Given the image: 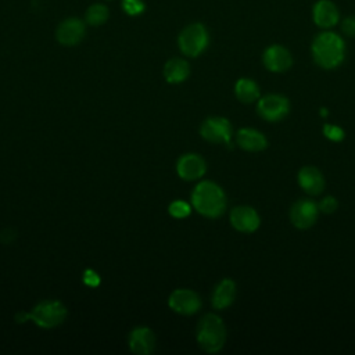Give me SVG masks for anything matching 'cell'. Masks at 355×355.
Instances as JSON below:
<instances>
[{
	"mask_svg": "<svg viewBox=\"0 0 355 355\" xmlns=\"http://www.w3.org/2000/svg\"><path fill=\"white\" fill-rule=\"evenodd\" d=\"M323 135H324L329 140H331V141H341V140L344 139V136H345L344 130H343L340 126L331 125V123H324V126H323Z\"/></svg>",
	"mask_w": 355,
	"mask_h": 355,
	"instance_id": "603a6c76",
	"label": "cell"
},
{
	"mask_svg": "<svg viewBox=\"0 0 355 355\" xmlns=\"http://www.w3.org/2000/svg\"><path fill=\"white\" fill-rule=\"evenodd\" d=\"M122 8L128 15H139L144 10V3L141 0H122Z\"/></svg>",
	"mask_w": 355,
	"mask_h": 355,
	"instance_id": "d4e9b609",
	"label": "cell"
},
{
	"mask_svg": "<svg viewBox=\"0 0 355 355\" xmlns=\"http://www.w3.org/2000/svg\"><path fill=\"white\" fill-rule=\"evenodd\" d=\"M313 62L323 69H336L345 58V42L331 29L318 33L311 43Z\"/></svg>",
	"mask_w": 355,
	"mask_h": 355,
	"instance_id": "6da1fadb",
	"label": "cell"
},
{
	"mask_svg": "<svg viewBox=\"0 0 355 355\" xmlns=\"http://www.w3.org/2000/svg\"><path fill=\"white\" fill-rule=\"evenodd\" d=\"M57 40L64 46H75L85 36V24L79 18H67L57 28Z\"/></svg>",
	"mask_w": 355,
	"mask_h": 355,
	"instance_id": "9a60e30c",
	"label": "cell"
},
{
	"mask_svg": "<svg viewBox=\"0 0 355 355\" xmlns=\"http://www.w3.org/2000/svg\"><path fill=\"white\" fill-rule=\"evenodd\" d=\"M318 207H319V211H320L322 214L330 215V214H333V212L337 211L338 202H337V198H336V197H333V196H326V197H323V198L319 201Z\"/></svg>",
	"mask_w": 355,
	"mask_h": 355,
	"instance_id": "cb8c5ba5",
	"label": "cell"
},
{
	"mask_svg": "<svg viewBox=\"0 0 355 355\" xmlns=\"http://www.w3.org/2000/svg\"><path fill=\"white\" fill-rule=\"evenodd\" d=\"M67 318V308L60 301H42L28 312V320L43 329H51L61 324Z\"/></svg>",
	"mask_w": 355,
	"mask_h": 355,
	"instance_id": "277c9868",
	"label": "cell"
},
{
	"mask_svg": "<svg viewBox=\"0 0 355 355\" xmlns=\"http://www.w3.org/2000/svg\"><path fill=\"white\" fill-rule=\"evenodd\" d=\"M311 15H312L313 24L322 31L334 28L337 24H340V19H341L340 10L336 6V3L331 0L315 1L311 10Z\"/></svg>",
	"mask_w": 355,
	"mask_h": 355,
	"instance_id": "30bf717a",
	"label": "cell"
},
{
	"mask_svg": "<svg viewBox=\"0 0 355 355\" xmlns=\"http://www.w3.org/2000/svg\"><path fill=\"white\" fill-rule=\"evenodd\" d=\"M108 18V10L103 4H93L86 11V21L89 25L98 26L104 24Z\"/></svg>",
	"mask_w": 355,
	"mask_h": 355,
	"instance_id": "44dd1931",
	"label": "cell"
},
{
	"mask_svg": "<svg viewBox=\"0 0 355 355\" xmlns=\"http://www.w3.org/2000/svg\"><path fill=\"white\" fill-rule=\"evenodd\" d=\"M207 171V164L204 158L198 154L189 153L182 155L176 164V172L183 180H197L204 176Z\"/></svg>",
	"mask_w": 355,
	"mask_h": 355,
	"instance_id": "4fadbf2b",
	"label": "cell"
},
{
	"mask_svg": "<svg viewBox=\"0 0 355 355\" xmlns=\"http://www.w3.org/2000/svg\"><path fill=\"white\" fill-rule=\"evenodd\" d=\"M197 343L200 348L208 354L219 352L226 341V327L220 316L207 313L197 326Z\"/></svg>",
	"mask_w": 355,
	"mask_h": 355,
	"instance_id": "3957f363",
	"label": "cell"
},
{
	"mask_svg": "<svg viewBox=\"0 0 355 355\" xmlns=\"http://www.w3.org/2000/svg\"><path fill=\"white\" fill-rule=\"evenodd\" d=\"M129 348L133 354L148 355L155 348V336L148 327H136L129 336Z\"/></svg>",
	"mask_w": 355,
	"mask_h": 355,
	"instance_id": "e0dca14e",
	"label": "cell"
},
{
	"mask_svg": "<svg viewBox=\"0 0 355 355\" xmlns=\"http://www.w3.org/2000/svg\"><path fill=\"white\" fill-rule=\"evenodd\" d=\"M263 67L273 73H282L291 68L293 55L290 50L282 44H270L262 53Z\"/></svg>",
	"mask_w": 355,
	"mask_h": 355,
	"instance_id": "9c48e42d",
	"label": "cell"
},
{
	"mask_svg": "<svg viewBox=\"0 0 355 355\" xmlns=\"http://www.w3.org/2000/svg\"><path fill=\"white\" fill-rule=\"evenodd\" d=\"M320 115H323V116H326L327 115V112H326V110L323 108V110H320Z\"/></svg>",
	"mask_w": 355,
	"mask_h": 355,
	"instance_id": "83f0119b",
	"label": "cell"
},
{
	"mask_svg": "<svg viewBox=\"0 0 355 355\" xmlns=\"http://www.w3.org/2000/svg\"><path fill=\"white\" fill-rule=\"evenodd\" d=\"M319 212V207L315 201L309 198H300L291 205L290 220L297 229L306 230L316 223Z\"/></svg>",
	"mask_w": 355,
	"mask_h": 355,
	"instance_id": "ba28073f",
	"label": "cell"
},
{
	"mask_svg": "<svg viewBox=\"0 0 355 355\" xmlns=\"http://www.w3.org/2000/svg\"><path fill=\"white\" fill-rule=\"evenodd\" d=\"M236 143L240 148L250 153H258L268 147V139L265 135L254 128L239 129L236 133Z\"/></svg>",
	"mask_w": 355,
	"mask_h": 355,
	"instance_id": "2e32d148",
	"label": "cell"
},
{
	"mask_svg": "<svg viewBox=\"0 0 355 355\" xmlns=\"http://www.w3.org/2000/svg\"><path fill=\"white\" fill-rule=\"evenodd\" d=\"M200 135L204 140L214 144H230L233 130L229 119L223 116H209L202 122Z\"/></svg>",
	"mask_w": 355,
	"mask_h": 355,
	"instance_id": "52a82bcc",
	"label": "cell"
},
{
	"mask_svg": "<svg viewBox=\"0 0 355 355\" xmlns=\"http://www.w3.org/2000/svg\"><path fill=\"white\" fill-rule=\"evenodd\" d=\"M168 211H169V214H171L173 218L180 219V218L189 216L190 212H191V208H190V205H189L187 202H184V201H182V200H176V201H173V202L169 204Z\"/></svg>",
	"mask_w": 355,
	"mask_h": 355,
	"instance_id": "7402d4cb",
	"label": "cell"
},
{
	"mask_svg": "<svg viewBox=\"0 0 355 355\" xmlns=\"http://www.w3.org/2000/svg\"><path fill=\"white\" fill-rule=\"evenodd\" d=\"M190 75V67L187 61L182 58H172L164 67V76L169 83H180Z\"/></svg>",
	"mask_w": 355,
	"mask_h": 355,
	"instance_id": "ffe728a7",
	"label": "cell"
},
{
	"mask_svg": "<svg viewBox=\"0 0 355 355\" xmlns=\"http://www.w3.org/2000/svg\"><path fill=\"white\" fill-rule=\"evenodd\" d=\"M300 187L309 196H319L324 189L323 173L312 165H305L300 169L297 176Z\"/></svg>",
	"mask_w": 355,
	"mask_h": 355,
	"instance_id": "5bb4252c",
	"label": "cell"
},
{
	"mask_svg": "<svg viewBox=\"0 0 355 355\" xmlns=\"http://www.w3.org/2000/svg\"><path fill=\"white\" fill-rule=\"evenodd\" d=\"M230 225L240 233H252L261 225V216L255 208L239 205L230 211Z\"/></svg>",
	"mask_w": 355,
	"mask_h": 355,
	"instance_id": "7c38bea8",
	"label": "cell"
},
{
	"mask_svg": "<svg viewBox=\"0 0 355 355\" xmlns=\"http://www.w3.org/2000/svg\"><path fill=\"white\" fill-rule=\"evenodd\" d=\"M194 209L205 218H219L226 209V196L222 187L211 180L200 182L191 193Z\"/></svg>",
	"mask_w": 355,
	"mask_h": 355,
	"instance_id": "7a4b0ae2",
	"label": "cell"
},
{
	"mask_svg": "<svg viewBox=\"0 0 355 355\" xmlns=\"http://www.w3.org/2000/svg\"><path fill=\"white\" fill-rule=\"evenodd\" d=\"M236 298V283L232 279L220 280L212 293V306L215 309H225L233 304Z\"/></svg>",
	"mask_w": 355,
	"mask_h": 355,
	"instance_id": "ac0fdd59",
	"label": "cell"
},
{
	"mask_svg": "<svg viewBox=\"0 0 355 355\" xmlns=\"http://www.w3.org/2000/svg\"><path fill=\"white\" fill-rule=\"evenodd\" d=\"M83 283L89 287H97L100 284V276L94 270L86 269L83 272Z\"/></svg>",
	"mask_w": 355,
	"mask_h": 355,
	"instance_id": "4316f807",
	"label": "cell"
},
{
	"mask_svg": "<svg viewBox=\"0 0 355 355\" xmlns=\"http://www.w3.org/2000/svg\"><path fill=\"white\" fill-rule=\"evenodd\" d=\"M257 111L259 116L268 122H279L290 112V101L279 93H269L258 98Z\"/></svg>",
	"mask_w": 355,
	"mask_h": 355,
	"instance_id": "8992f818",
	"label": "cell"
},
{
	"mask_svg": "<svg viewBox=\"0 0 355 355\" xmlns=\"http://www.w3.org/2000/svg\"><path fill=\"white\" fill-rule=\"evenodd\" d=\"M234 94L239 101L244 104H251L258 101L261 97L259 94V86L255 80L250 78H240L234 85Z\"/></svg>",
	"mask_w": 355,
	"mask_h": 355,
	"instance_id": "d6986e66",
	"label": "cell"
},
{
	"mask_svg": "<svg viewBox=\"0 0 355 355\" xmlns=\"http://www.w3.org/2000/svg\"><path fill=\"white\" fill-rule=\"evenodd\" d=\"M340 29L347 37H355V15H347L340 19Z\"/></svg>",
	"mask_w": 355,
	"mask_h": 355,
	"instance_id": "484cf974",
	"label": "cell"
},
{
	"mask_svg": "<svg viewBox=\"0 0 355 355\" xmlns=\"http://www.w3.org/2000/svg\"><path fill=\"white\" fill-rule=\"evenodd\" d=\"M209 35L202 24H190L179 35L178 44L187 57H198L208 46Z\"/></svg>",
	"mask_w": 355,
	"mask_h": 355,
	"instance_id": "5b68a950",
	"label": "cell"
},
{
	"mask_svg": "<svg viewBox=\"0 0 355 355\" xmlns=\"http://www.w3.org/2000/svg\"><path fill=\"white\" fill-rule=\"evenodd\" d=\"M169 308L180 315H193L201 308L200 295L189 288H178L175 290L168 300Z\"/></svg>",
	"mask_w": 355,
	"mask_h": 355,
	"instance_id": "8fae6325",
	"label": "cell"
}]
</instances>
